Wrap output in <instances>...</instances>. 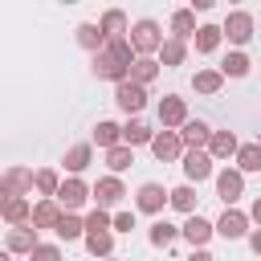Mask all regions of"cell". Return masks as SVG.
<instances>
[{
    "mask_svg": "<svg viewBox=\"0 0 261 261\" xmlns=\"http://www.w3.org/2000/svg\"><path fill=\"white\" fill-rule=\"evenodd\" d=\"M90 196L98 200V208H110V204H118V200L126 196V188H122L118 175H106V179H98V188H94Z\"/></svg>",
    "mask_w": 261,
    "mask_h": 261,
    "instance_id": "11",
    "label": "cell"
},
{
    "mask_svg": "<svg viewBox=\"0 0 261 261\" xmlns=\"http://www.w3.org/2000/svg\"><path fill=\"white\" fill-rule=\"evenodd\" d=\"M184 57H188V45H184V41L167 37V41L159 45V65H184Z\"/></svg>",
    "mask_w": 261,
    "mask_h": 261,
    "instance_id": "25",
    "label": "cell"
},
{
    "mask_svg": "<svg viewBox=\"0 0 261 261\" xmlns=\"http://www.w3.org/2000/svg\"><path fill=\"white\" fill-rule=\"evenodd\" d=\"M4 249H8V253H33V249H37V228H33V224H16V228L8 232V241H4Z\"/></svg>",
    "mask_w": 261,
    "mask_h": 261,
    "instance_id": "14",
    "label": "cell"
},
{
    "mask_svg": "<svg viewBox=\"0 0 261 261\" xmlns=\"http://www.w3.org/2000/svg\"><path fill=\"white\" fill-rule=\"evenodd\" d=\"M8 196H12V192H8V188H4V184H0V208H4V204H8Z\"/></svg>",
    "mask_w": 261,
    "mask_h": 261,
    "instance_id": "45",
    "label": "cell"
},
{
    "mask_svg": "<svg viewBox=\"0 0 261 261\" xmlns=\"http://www.w3.org/2000/svg\"><path fill=\"white\" fill-rule=\"evenodd\" d=\"M151 135H155V130H151L147 122H139V118H130V122L122 126V147H130V151H135V147H143V143H151Z\"/></svg>",
    "mask_w": 261,
    "mask_h": 261,
    "instance_id": "22",
    "label": "cell"
},
{
    "mask_svg": "<svg viewBox=\"0 0 261 261\" xmlns=\"http://www.w3.org/2000/svg\"><path fill=\"white\" fill-rule=\"evenodd\" d=\"M249 220H257V224H261V200H253V208H249Z\"/></svg>",
    "mask_w": 261,
    "mask_h": 261,
    "instance_id": "44",
    "label": "cell"
},
{
    "mask_svg": "<svg viewBox=\"0 0 261 261\" xmlns=\"http://www.w3.org/2000/svg\"><path fill=\"white\" fill-rule=\"evenodd\" d=\"M175 237H179V228H175V224H167V220H155V224H151V245L167 249Z\"/></svg>",
    "mask_w": 261,
    "mask_h": 261,
    "instance_id": "38",
    "label": "cell"
},
{
    "mask_svg": "<svg viewBox=\"0 0 261 261\" xmlns=\"http://www.w3.org/2000/svg\"><path fill=\"white\" fill-rule=\"evenodd\" d=\"M0 261H12V253H8V249H0Z\"/></svg>",
    "mask_w": 261,
    "mask_h": 261,
    "instance_id": "46",
    "label": "cell"
},
{
    "mask_svg": "<svg viewBox=\"0 0 261 261\" xmlns=\"http://www.w3.org/2000/svg\"><path fill=\"white\" fill-rule=\"evenodd\" d=\"M61 241H77V237H86V224H82V216H73V212H61V220H57V228H53Z\"/></svg>",
    "mask_w": 261,
    "mask_h": 261,
    "instance_id": "27",
    "label": "cell"
},
{
    "mask_svg": "<svg viewBox=\"0 0 261 261\" xmlns=\"http://www.w3.org/2000/svg\"><path fill=\"white\" fill-rule=\"evenodd\" d=\"M237 171H241V175H245V171H261V147H257V143L237 147Z\"/></svg>",
    "mask_w": 261,
    "mask_h": 261,
    "instance_id": "28",
    "label": "cell"
},
{
    "mask_svg": "<svg viewBox=\"0 0 261 261\" xmlns=\"http://www.w3.org/2000/svg\"><path fill=\"white\" fill-rule=\"evenodd\" d=\"M257 147H261V135H257Z\"/></svg>",
    "mask_w": 261,
    "mask_h": 261,
    "instance_id": "47",
    "label": "cell"
},
{
    "mask_svg": "<svg viewBox=\"0 0 261 261\" xmlns=\"http://www.w3.org/2000/svg\"><path fill=\"white\" fill-rule=\"evenodd\" d=\"M77 45H82V49L102 53V49H106V37H102V29H98V24H77Z\"/></svg>",
    "mask_w": 261,
    "mask_h": 261,
    "instance_id": "30",
    "label": "cell"
},
{
    "mask_svg": "<svg viewBox=\"0 0 261 261\" xmlns=\"http://www.w3.org/2000/svg\"><path fill=\"white\" fill-rule=\"evenodd\" d=\"M86 232H102V228H110V212L106 208H94V212H86Z\"/></svg>",
    "mask_w": 261,
    "mask_h": 261,
    "instance_id": "39",
    "label": "cell"
},
{
    "mask_svg": "<svg viewBox=\"0 0 261 261\" xmlns=\"http://www.w3.org/2000/svg\"><path fill=\"white\" fill-rule=\"evenodd\" d=\"M159 122H163V130H171V126H184V122H188V106H184V98L167 94V98L159 102Z\"/></svg>",
    "mask_w": 261,
    "mask_h": 261,
    "instance_id": "8",
    "label": "cell"
},
{
    "mask_svg": "<svg viewBox=\"0 0 261 261\" xmlns=\"http://www.w3.org/2000/svg\"><path fill=\"white\" fill-rule=\"evenodd\" d=\"M196 12L192 8H179V12H171V33H175V41H188V37H196Z\"/></svg>",
    "mask_w": 261,
    "mask_h": 261,
    "instance_id": "20",
    "label": "cell"
},
{
    "mask_svg": "<svg viewBox=\"0 0 261 261\" xmlns=\"http://www.w3.org/2000/svg\"><path fill=\"white\" fill-rule=\"evenodd\" d=\"M53 200H57V208H61V212H77V208L90 200V188H86L82 179H65V184L57 188V196H53Z\"/></svg>",
    "mask_w": 261,
    "mask_h": 261,
    "instance_id": "6",
    "label": "cell"
},
{
    "mask_svg": "<svg viewBox=\"0 0 261 261\" xmlns=\"http://www.w3.org/2000/svg\"><path fill=\"white\" fill-rule=\"evenodd\" d=\"M220 37H228L232 45H245V41L253 37V16H249V12H241V8H237V12H228V16H224V24H220Z\"/></svg>",
    "mask_w": 261,
    "mask_h": 261,
    "instance_id": "4",
    "label": "cell"
},
{
    "mask_svg": "<svg viewBox=\"0 0 261 261\" xmlns=\"http://www.w3.org/2000/svg\"><path fill=\"white\" fill-rule=\"evenodd\" d=\"M126 33H130L126 41H130L135 57H151V53H159V45H163V33H159L155 20H135Z\"/></svg>",
    "mask_w": 261,
    "mask_h": 261,
    "instance_id": "1",
    "label": "cell"
},
{
    "mask_svg": "<svg viewBox=\"0 0 261 261\" xmlns=\"http://www.w3.org/2000/svg\"><path fill=\"white\" fill-rule=\"evenodd\" d=\"M0 184H4L12 196H24V192H33V171H29V167H8Z\"/></svg>",
    "mask_w": 261,
    "mask_h": 261,
    "instance_id": "18",
    "label": "cell"
},
{
    "mask_svg": "<svg viewBox=\"0 0 261 261\" xmlns=\"http://www.w3.org/2000/svg\"><path fill=\"white\" fill-rule=\"evenodd\" d=\"M0 216H4V220H8L12 228H16V224H24V220L33 216V204H29L24 196H8V204L0 208Z\"/></svg>",
    "mask_w": 261,
    "mask_h": 261,
    "instance_id": "19",
    "label": "cell"
},
{
    "mask_svg": "<svg viewBox=\"0 0 261 261\" xmlns=\"http://www.w3.org/2000/svg\"><path fill=\"white\" fill-rule=\"evenodd\" d=\"M208 139H212V126H208V122H200V118H188V122L179 126V143H188V151L208 147Z\"/></svg>",
    "mask_w": 261,
    "mask_h": 261,
    "instance_id": "9",
    "label": "cell"
},
{
    "mask_svg": "<svg viewBox=\"0 0 261 261\" xmlns=\"http://www.w3.org/2000/svg\"><path fill=\"white\" fill-rule=\"evenodd\" d=\"M220 82H224V77H220V69H200V73L192 77L196 94H216V90H220Z\"/></svg>",
    "mask_w": 261,
    "mask_h": 261,
    "instance_id": "33",
    "label": "cell"
},
{
    "mask_svg": "<svg viewBox=\"0 0 261 261\" xmlns=\"http://www.w3.org/2000/svg\"><path fill=\"white\" fill-rule=\"evenodd\" d=\"M90 159H94V151H90V143H77V147H69L65 151V171H86L90 167Z\"/></svg>",
    "mask_w": 261,
    "mask_h": 261,
    "instance_id": "26",
    "label": "cell"
},
{
    "mask_svg": "<svg viewBox=\"0 0 261 261\" xmlns=\"http://www.w3.org/2000/svg\"><path fill=\"white\" fill-rule=\"evenodd\" d=\"M192 41H196V53H216L224 37H220V24H200Z\"/></svg>",
    "mask_w": 261,
    "mask_h": 261,
    "instance_id": "21",
    "label": "cell"
},
{
    "mask_svg": "<svg viewBox=\"0 0 261 261\" xmlns=\"http://www.w3.org/2000/svg\"><path fill=\"white\" fill-rule=\"evenodd\" d=\"M86 249H90L94 257H110V249H114L110 228H102V232H86Z\"/></svg>",
    "mask_w": 261,
    "mask_h": 261,
    "instance_id": "32",
    "label": "cell"
},
{
    "mask_svg": "<svg viewBox=\"0 0 261 261\" xmlns=\"http://www.w3.org/2000/svg\"><path fill=\"white\" fill-rule=\"evenodd\" d=\"M135 204H139V212H159V208L167 204L163 184H143V188L135 192Z\"/></svg>",
    "mask_w": 261,
    "mask_h": 261,
    "instance_id": "12",
    "label": "cell"
},
{
    "mask_svg": "<svg viewBox=\"0 0 261 261\" xmlns=\"http://www.w3.org/2000/svg\"><path fill=\"white\" fill-rule=\"evenodd\" d=\"M110 228H118V232H130V228H135V212H118V216H110Z\"/></svg>",
    "mask_w": 261,
    "mask_h": 261,
    "instance_id": "41",
    "label": "cell"
},
{
    "mask_svg": "<svg viewBox=\"0 0 261 261\" xmlns=\"http://www.w3.org/2000/svg\"><path fill=\"white\" fill-rule=\"evenodd\" d=\"M249 73V57L245 53H228L224 65H220V77H245Z\"/></svg>",
    "mask_w": 261,
    "mask_h": 261,
    "instance_id": "37",
    "label": "cell"
},
{
    "mask_svg": "<svg viewBox=\"0 0 261 261\" xmlns=\"http://www.w3.org/2000/svg\"><path fill=\"white\" fill-rule=\"evenodd\" d=\"M57 220H61L57 200H41V204L33 208V228H57Z\"/></svg>",
    "mask_w": 261,
    "mask_h": 261,
    "instance_id": "23",
    "label": "cell"
},
{
    "mask_svg": "<svg viewBox=\"0 0 261 261\" xmlns=\"http://www.w3.org/2000/svg\"><path fill=\"white\" fill-rule=\"evenodd\" d=\"M114 102H118L126 114H139V110L147 106V86H135L130 77L118 82V86H114Z\"/></svg>",
    "mask_w": 261,
    "mask_h": 261,
    "instance_id": "5",
    "label": "cell"
},
{
    "mask_svg": "<svg viewBox=\"0 0 261 261\" xmlns=\"http://www.w3.org/2000/svg\"><path fill=\"white\" fill-rule=\"evenodd\" d=\"M179 232L192 241V249H204V245H208V237H212V224H208L200 212H192V216L184 220V228H179Z\"/></svg>",
    "mask_w": 261,
    "mask_h": 261,
    "instance_id": "13",
    "label": "cell"
},
{
    "mask_svg": "<svg viewBox=\"0 0 261 261\" xmlns=\"http://www.w3.org/2000/svg\"><path fill=\"white\" fill-rule=\"evenodd\" d=\"M130 163H135V151H130V147H122V143H118V147H110V151H106V167H110V171H126Z\"/></svg>",
    "mask_w": 261,
    "mask_h": 261,
    "instance_id": "34",
    "label": "cell"
},
{
    "mask_svg": "<svg viewBox=\"0 0 261 261\" xmlns=\"http://www.w3.org/2000/svg\"><path fill=\"white\" fill-rule=\"evenodd\" d=\"M216 196L224 200V208H232V204L245 196V175H241L237 167H224V171L216 175Z\"/></svg>",
    "mask_w": 261,
    "mask_h": 261,
    "instance_id": "3",
    "label": "cell"
},
{
    "mask_svg": "<svg viewBox=\"0 0 261 261\" xmlns=\"http://www.w3.org/2000/svg\"><path fill=\"white\" fill-rule=\"evenodd\" d=\"M94 143L106 147V151L118 147V143H122V126H114V122H98V126H94Z\"/></svg>",
    "mask_w": 261,
    "mask_h": 261,
    "instance_id": "31",
    "label": "cell"
},
{
    "mask_svg": "<svg viewBox=\"0 0 261 261\" xmlns=\"http://www.w3.org/2000/svg\"><path fill=\"white\" fill-rule=\"evenodd\" d=\"M167 204L175 208V212H196V192H192V184H179V188H171L167 192Z\"/></svg>",
    "mask_w": 261,
    "mask_h": 261,
    "instance_id": "24",
    "label": "cell"
},
{
    "mask_svg": "<svg viewBox=\"0 0 261 261\" xmlns=\"http://www.w3.org/2000/svg\"><path fill=\"white\" fill-rule=\"evenodd\" d=\"M188 261H216V257H212L208 249H192V257H188Z\"/></svg>",
    "mask_w": 261,
    "mask_h": 261,
    "instance_id": "43",
    "label": "cell"
},
{
    "mask_svg": "<svg viewBox=\"0 0 261 261\" xmlns=\"http://www.w3.org/2000/svg\"><path fill=\"white\" fill-rule=\"evenodd\" d=\"M94 73H98V77H106V82H114V86H118V82H126V65H118L106 49H102V53H94Z\"/></svg>",
    "mask_w": 261,
    "mask_h": 261,
    "instance_id": "15",
    "label": "cell"
},
{
    "mask_svg": "<svg viewBox=\"0 0 261 261\" xmlns=\"http://www.w3.org/2000/svg\"><path fill=\"white\" fill-rule=\"evenodd\" d=\"M179 159H184V175H188V179L200 184V179L212 175V159H208V151H184Z\"/></svg>",
    "mask_w": 261,
    "mask_h": 261,
    "instance_id": "10",
    "label": "cell"
},
{
    "mask_svg": "<svg viewBox=\"0 0 261 261\" xmlns=\"http://www.w3.org/2000/svg\"><path fill=\"white\" fill-rule=\"evenodd\" d=\"M102 261H114V257H102Z\"/></svg>",
    "mask_w": 261,
    "mask_h": 261,
    "instance_id": "48",
    "label": "cell"
},
{
    "mask_svg": "<svg viewBox=\"0 0 261 261\" xmlns=\"http://www.w3.org/2000/svg\"><path fill=\"white\" fill-rule=\"evenodd\" d=\"M212 232H220L224 241H241V237H249V216L237 208H224V216L212 224Z\"/></svg>",
    "mask_w": 261,
    "mask_h": 261,
    "instance_id": "7",
    "label": "cell"
},
{
    "mask_svg": "<svg viewBox=\"0 0 261 261\" xmlns=\"http://www.w3.org/2000/svg\"><path fill=\"white\" fill-rule=\"evenodd\" d=\"M126 77H130L135 86H147V82L159 77V61H155V57H135L130 69H126Z\"/></svg>",
    "mask_w": 261,
    "mask_h": 261,
    "instance_id": "17",
    "label": "cell"
},
{
    "mask_svg": "<svg viewBox=\"0 0 261 261\" xmlns=\"http://www.w3.org/2000/svg\"><path fill=\"white\" fill-rule=\"evenodd\" d=\"M147 147H151V155H155V159H163V163H171V159H179V155H184L179 130H155Z\"/></svg>",
    "mask_w": 261,
    "mask_h": 261,
    "instance_id": "2",
    "label": "cell"
},
{
    "mask_svg": "<svg viewBox=\"0 0 261 261\" xmlns=\"http://www.w3.org/2000/svg\"><path fill=\"white\" fill-rule=\"evenodd\" d=\"M249 245H253V253L261 257V228H253V232H249Z\"/></svg>",
    "mask_w": 261,
    "mask_h": 261,
    "instance_id": "42",
    "label": "cell"
},
{
    "mask_svg": "<svg viewBox=\"0 0 261 261\" xmlns=\"http://www.w3.org/2000/svg\"><path fill=\"white\" fill-rule=\"evenodd\" d=\"M98 29H102V37H106V41H118V37L126 33V16H122L118 8H110V12L102 16V24H98Z\"/></svg>",
    "mask_w": 261,
    "mask_h": 261,
    "instance_id": "29",
    "label": "cell"
},
{
    "mask_svg": "<svg viewBox=\"0 0 261 261\" xmlns=\"http://www.w3.org/2000/svg\"><path fill=\"white\" fill-rule=\"evenodd\" d=\"M237 135L232 130H212V139H208V159H228V155H237Z\"/></svg>",
    "mask_w": 261,
    "mask_h": 261,
    "instance_id": "16",
    "label": "cell"
},
{
    "mask_svg": "<svg viewBox=\"0 0 261 261\" xmlns=\"http://www.w3.org/2000/svg\"><path fill=\"white\" fill-rule=\"evenodd\" d=\"M33 188H37L45 200H53V196H57V188H61V179H57V171H49V167H45V171H37V175H33Z\"/></svg>",
    "mask_w": 261,
    "mask_h": 261,
    "instance_id": "35",
    "label": "cell"
},
{
    "mask_svg": "<svg viewBox=\"0 0 261 261\" xmlns=\"http://www.w3.org/2000/svg\"><path fill=\"white\" fill-rule=\"evenodd\" d=\"M106 53H110L118 65H126V69H130V61H135V49H130V41H126V37H118V41H106Z\"/></svg>",
    "mask_w": 261,
    "mask_h": 261,
    "instance_id": "36",
    "label": "cell"
},
{
    "mask_svg": "<svg viewBox=\"0 0 261 261\" xmlns=\"http://www.w3.org/2000/svg\"><path fill=\"white\" fill-rule=\"evenodd\" d=\"M29 261H61V249H57V245H41V241H37V249L29 253Z\"/></svg>",
    "mask_w": 261,
    "mask_h": 261,
    "instance_id": "40",
    "label": "cell"
}]
</instances>
